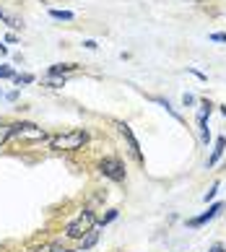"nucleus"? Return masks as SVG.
<instances>
[{
  "label": "nucleus",
  "mask_w": 226,
  "mask_h": 252,
  "mask_svg": "<svg viewBox=\"0 0 226 252\" xmlns=\"http://www.w3.org/2000/svg\"><path fill=\"white\" fill-rule=\"evenodd\" d=\"M94 223H97V216H94L91 211H83L78 219L68 223V231H65V234H68L70 239H83L94 229Z\"/></svg>",
  "instance_id": "obj_2"
},
{
  "label": "nucleus",
  "mask_w": 226,
  "mask_h": 252,
  "mask_svg": "<svg viewBox=\"0 0 226 252\" xmlns=\"http://www.w3.org/2000/svg\"><path fill=\"white\" fill-rule=\"evenodd\" d=\"M11 127H13L11 135L21 138V141H47V133L42 127H36L34 123H16Z\"/></svg>",
  "instance_id": "obj_4"
},
{
  "label": "nucleus",
  "mask_w": 226,
  "mask_h": 252,
  "mask_svg": "<svg viewBox=\"0 0 226 252\" xmlns=\"http://www.w3.org/2000/svg\"><path fill=\"white\" fill-rule=\"evenodd\" d=\"M83 47H89V50H97V42H94V39H86V42H83Z\"/></svg>",
  "instance_id": "obj_20"
},
{
  "label": "nucleus",
  "mask_w": 226,
  "mask_h": 252,
  "mask_svg": "<svg viewBox=\"0 0 226 252\" xmlns=\"http://www.w3.org/2000/svg\"><path fill=\"white\" fill-rule=\"evenodd\" d=\"M42 83H44V86H50V89H63L65 86V76H47Z\"/></svg>",
  "instance_id": "obj_11"
},
{
  "label": "nucleus",
  "mask_w": 226,
  "mask_h": 252,
  "mask_svg": "<svg viewBox=\"0 0 226 252\" xmlns=\"http://www.w3.org/2000/svg\"><path fill=\"white\" fill-rule=\"evenodd\" d=\"M208 252H224V245H213Z\"/></svg>",
  "instance_id": "obj_22"
},
{
  "label": "nucleus",
  "mask_w": 226,
  "mask_h": 252,
  "mask_svg": "<svg viewBox=\"0 0 226 252\" xmlns=\"http://www.w3.org/2000/svg\"><path fill=\"white\" fill-rule=\"evenodd\" d=\"M211 115V101H203V109H200V115H197V125H200V133H203V141H208V127H205V120H208Z\"/></svg>",
  "instance_id": "obj_7"
},
{
  "label": "nucleus",
  "mask_w": 226,
  "mask_h": 252,
  "mask_svg": "<svg viewBox=\"0 0 226 252\" xmlns=\"http://www.w3.org/2000/svg\"><path fill=\"white\" fill-rule=\"evenodd\" d=\"M224 148H226V138H216V148H213V154L208 158V166H213L216 161H219L221 154H224Z\"/></svg>",
  "instance_id": "obj_8"
},
{
  "label": "nucleus",
  "mask_w": 226,
  "mask_h": 252,
  "mask_svg": "<svg viewBox=\"0 0 226 252\" xmlns=\"http://www.w3.org/2000/svg\"><path fill=\"white\" fill-rule=\"evenodd\" d=\"M55 252H75V250H55Z\"/></svg>",
  "instance_id": "obj_23"
},
{
  "label": "nucleus",
  "mask_w": 226,
  "mask_h": 252,
  "mask_svg": "<svg viewBox=\"0 0 226 252\" xmlns=\"http://www.w3.org/2000/svg\"><path fill=\"white\" fill-rule=\"evenodd\" d=\"M115 219H117V211H109L107 216H104V219L99 221V223H101V226H104V223H109V221H115Z\"/></svg>",
  "instance_id": "obj_17"
},
{
  "label": "nucleus",
  "mask_w": 226,
  "mask_h": 252,
  "mask_svg": "<svg viewBox=\"0 0 226 252\" xmlns=\"http://www.w3.org/2000/svg\"><path fill=\"white\" fill-rule=\"evenodd\" d=\"M97 239H99V231H97V229H91L89 234H86V237L81 239V245H83V250H91L94 245H97Z\"/></svg>",
  "instance_id": "obj_12"
},
{
  "label": "nucleus",
  "mask_w": 226,
  "mask_h": 252,
  "mask_svg": "<svg viewBox=\"0 0 226 252\" xmlns=\"http://www.w3.org/2000/svg\"><path fill=\"white\" fill-rule=\"evenodd\" d=\"M11 133H13V127L11 125H5V123H0V146H3L8 138H11Z\"/></svg>",
  "instance_id": "obj_14"
},
{
  "label": "nucleus",
  "mask_w": 226,
  "mask_h": 252,
  "mask_svg": "<svg viewBox=\"0 0 226 252\" xmlns=\"http://www.w3.org/2000/svg\"><path fill=\"white\" fill-rule=\"evenodd\" d=\"M99 172L104 177H109L112 182H122V180H125V164H122L120 158H115V156L101 158V161H99Z\"/></svg>",
  "instance_id": "obj_3"
},
{
  "label": "nucleus",
  "mask_w": 226,
  "mask_h": 252,
  "mask_svg": "<svg viewBox=\"0 0 226 252\" xmlns=\"http://www.w3.org/2000/svg\"><path fill=\"white\" fill-rule=\"evenodd\" d=\"M216 192H219V185H213V188H211L208 192H205V198H203V200H205V203H208V200L213 198V195H216Z\"/></svg>",
  "instance_id": "obj_19"
},
{
  "label": "nucleus",
  "mask_w": 226,
  "mask_h": 252,
  "mask_svg": "<svg viewBox=\"0 0 226 252\" xmlns=\"http://www.w3.org/2000/svg\"><path fill=\"white\" fill-rule=\"evenodd\" d=\"M182 101H185V104H193L195 96H193V94H185V96H182Z\"/></svg>",
  "instance_id": "obj_21"
},
{
  "label": "nucleus",
  "mask_w": 226,
  "mask_h": 252,
  "mask_svg": "<svg viewBox=\"0 0 226 252\" xmlns=\"http://www.w3.org/2000/svg\"><path fill=\"white\" fill-rule=\"evenodd\" d=\"M89 141L86 130H68V133H60L50 138V146L55 151H75V148H83V143Z\"/></svg>",
  "instance_id": "obj_1"
},
{
  "label": "nucleus",
  "mask_w": 226,
  "mask_h": 252,
  "mask_svg": "<svg viewBox=\"0 0 226 252\" xmlns=\"http://www.w3.org/2000/svg\"><path fill=\"white\" fill-rule=\"evenodd\" d=\"M211 39H213V42H226V32H213Z\"/></svg>",
  "instance_id": "obj_18"
},
{
  "label": "nucleus",
  "mask_w": 226,
  "mask_h": 252,
  "mask_svg": "<svg viewBox=\"0 0 226 252\" xmlns=\"http://www.w3.org/2000/svg\"><path fill=\"white\" fill-rule=\"evenodd\" d=\"M117 127H120L122 138H125L128 146H130V154H133V156L138 158V164H143V154H140V146H138V141H135V135H133V130H130V125H125V123H117Z\"/></svg>",
  "instance_id": "obj_5"
},
{
  "label": "nucleus",
  "mask_w": 226,
  "mask_h": 252,
  "mask_svg": "<svg viewBox=\"0 0 226 252\" xmlns=\"http://www.w3.org/2000/svg\"><path fill=\"white\" fill-rule=\"evenodd\" d=\"M13 81L18 83V86H21V83H32L34 76H29V73H26V76H13Z\"/></svg>",
  "instance_id": "obj_15"
},
{
  "label": "nucleus",
  "mask_w": 226,
  "mask_h": 252,
  "mask_svg": "<svg viewBox=\"0 0 226 252\" xmlns=\"http://www.w3.org/2000/svg\"><path fill=\"white\" fill-rule=\"evenodd\" d=\"M0 78H13V70L8 65H0Z\"/></svg>",
  "instance_id": "obj_16"
},
{
  "label": "nucleus",
  "mask_w": 226,
  "mask_h": 252,
  "mask_svg": "<svg viewBox=\"0 0 226 252\" xmlns=\"http://www.w3.org/2000/svg\"><path fill=\"white\" fill-rule=\"evenodd\" d=\"M73 70H78V65H52L50 76H65V73H73Z\"/></svg>",
  "instance_id": "obj_9"
},
{
  "label": "nucleus",
  "mask_w": 226,
  "mask_h": 252,
  "mask_svg": "<svg viewBox=\"0 0 226 252\" xmlns=\"http://www.w3.org/2000/svg\"><path fill=\"white\" fill-rule=\"evenodd\" d=\"M0 21H5L8 26H11V29H18V26H21V21H18V18H16L13 13L3 11V8H0Z\"/></svg>",
  "instance_id": "obj_10"
},
{
  "label": "nucleus",
  "mask_w": 226,
  "mask_h": 252,
  "mask_svg": "<svg viewBox=\"0 0 226 252\" xmlns=\"http://www.w3.org/2000/svg\"><path fill=\"white\" fill-rule=\"evenodd\" d=\"M224 211V203H213L208 211L203 213V216H195V219H190L187 223H190V226H203V223H208V221H213L216 216H219V213Z\"/></svg>",
  "instance_id": "obj_6"
},
{
  "label": "nucleus",
  "mask_w": 226,
  "mask_h": 252,
  "mask_svg": "<svg viewBox=\"0 0 226 252\" xmlns=\"http://www.w3.org/2000/svg\"><path fill=\"white\" fill-rule=\"evenodd\" d=\"M50 16L55 18V21H73V13L70 11H58V8H52V11H50Z\"/></svg>",
  "instance_id": "obj_13"
}]
</instances>
